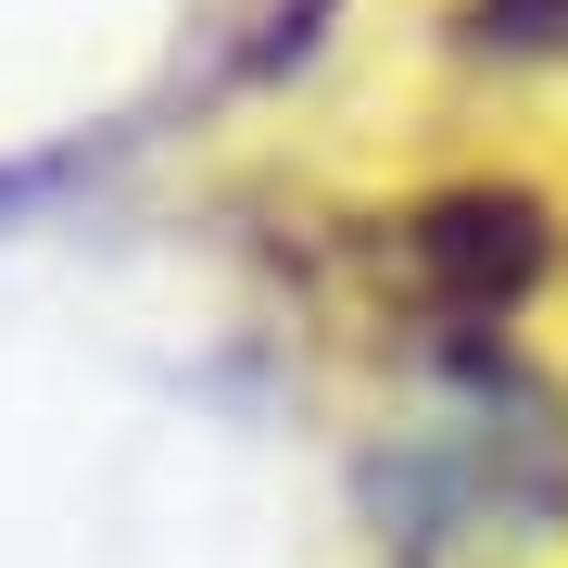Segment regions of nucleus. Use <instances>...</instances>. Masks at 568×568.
<instances>
[{
    "mask_svg": "<svg viewBox=\"0 0 568 568\" xmlns=\"http://www.w3.org/2000/svg\"><path fill=\"white\" fill-rule=\"evenodd\" d=\"M392 291L443 328H506L556 265V215L530 203L518 178H467V190H429V203L392 227Z\"/></svg>",
    "mask_w": 568,
    "mask_h": 568,
    "instance_id": "f257e3e1",
    "label": "nucleus"
},
{
    "mask_svg": "<svg viewBox=\"0 0 568 568\" xmlns=\"http://www.w3.org/2000/svg\"><path fill=\"white\" fill-rule=\"evenodd\" d=\"M467 26L493 51H568V0H467Z\"/></svg>",
    "mask_w": 568,
    "mask_h": 568,
    "instance_id": "f03ea898",
    "label": "nucleus"
}]
</instances>
